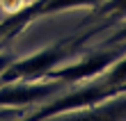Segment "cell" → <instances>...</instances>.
Wrapping results in <instances>:
<instances>
[{
	"label": "cell",
	"mask_w": 126,
	"mask_h": 121,
	"mask_svg": "<svg viewBox=\"0 0 126 121\" xmlns=\"http://www.w3.org/2000/svg\"><path fill=\"white\" fill-rule=\"evenodd\" d=\"M71 50V41L66 39L62 43H55L46 50L37 53V55H30L25 59H12V64L0 73V78L7 82H32L41 75H46L55 69V64L64 59V55Z\"/></svg>",
	"instance_id": "cell-1"
},
{
	"label": "cell",
	"mask_w": 126,
	"mask_h": 121,
	"mask_svg": "<svg viewBox=\"0 0 126 121\" xmlns=\"http://www.w3.org/2000/svg\"><path fill=\"white\" fill-rule=\"evenodd\" d=\"M103 0H37L30 7H23L21 12L12 14L5 23H0V37L5 34H14L16 30H21L25 23H30L37 16H46V14H55V12H66V9H76V7H92Z\"/></svg>",
	"instance_id": "cell-2"
},
{
	"label": "cell",
	"mask_w": 126,
	"mask_h": 121,
	"mask_svg": "<svg viewBox=\"0 0 126 121\" xmlns=\"http://www.w3.org/2000/svg\"><path fill=\"white\" fill-rule=\"evenodd\" d=\"M110 89L106 82L103 85H94V87H87V89H80V92H73L69 94L66 98H60L57 103H53L50 108L41 110V114L32 117L30 121H39L41 117H53L57 112H69V110H78V108H92L94 103H101L110 96Z\"/></svg>",
	"instance_id": "cell-3"
},
{
	"label": "cell",
	"mask_w": 126,
	"mask_h": 121,
	"mask_svg": "<svg viewBox=\"0 0 126 121\" xmlns=\"http://www.w3.org/2000/svg\"><path fill=\"white\" fill-rule=\"evenodd\" d=\"M117 50H106V53H96V55H90L85 57L83 62L78 64H71V66H64L60 71H50L48 75H53L57 80H85L90 75H96L101 71H106L112 62H117Z\"/></svg>",
	"instance_id": "cell-4"
},
{
	"label": "cell",
	"mask_w": 126,
	"mask_h": 121,
	"mask_svg": "<svg viewBox=\"0 0 126 121\" xmlns=\"http://www.w3.org/2000/svg\"><path fill=\"white\" fill-rule=\"evenodd\" d=\"M60 87L57 82L53 85H32V82H9L7 87L0 89V105H23L37 101V98L48 96L50 92Z\"/></svg>",
	"instance_id": "cell-5"
},
{
	"label": "cell",
	"mask_w": 126,
	"mask_h": 121,
	"mask_svg": "<svg viewBox=\"0 0 126 121\" xmlns=\"http://www.w3.org/2000/svg\"><path fill=\"white\" fill-rule=\"evenodd\" d=\"M50 121H126V96L119 98V101H112V103H106L101 108H92V110H85V112H78V114H71V117H57V119H50Z\"/></svg>",
	"instance_id": "cell-6"
},
{
	"label": "cell",
	"mask_w": 126,
	"mask_h": 121,
	"mask_svg": "<svg viewBox=\"0 0 126 121\" xmlns=\"http://www.w3.org/2000/svg\"><path fill=\"white\" fill-rule=\"evenodd\" d=\"M103 16H112V18H124L126 16V0H103L101 9Z\"/></svg>",
	"instance_id": "cell-7"
},
{
	"label": "cell",
	"mask_w": 126,
	"mask_h": 121,
	"mask_svg": "<svg viewBox=\"0 0 126 121\" xmlns=\"http://www.w3.org/2000/svg\"><path fill=\"white\" fill-rule=\"evenodd\" d=\"M124 82H126V57L115 64V69L110 71L108 78H106L108 87H119V85H124Z\"/></svg>",
	"instance_id": "cell-8"
},
{
	"label": "cell",
	"mask_w": 126,
	"mask_h": 121,
	"mask_svg": "<svg viewBox=\"0 0 126 121\" xmlns=\"http://www.w3.org/2000/svg\"><path fill=\"white\" fill-rule=\"evenodd\" d=\"M9 64H12V57H9V55H5V53H0V73H2Z\"/></svg>",
	"instance_id": "cell-9"
},
{
	"label": "cell",
	"mask_w": 126,
	"mask_h": 121,
	"mask_svg": "<svg viewBox=\"0 0 126 121\" xmlns=\"http://www.w3.org/2000/svg\"><path fill=\"white\" fill-rule=\"evenodd\" d=\"M112 41L117 43V41H126V25L122 27V30H117V32L112 34Z\"/></svg>",
	"instance_id": "cell-10"
}]
</instances>
